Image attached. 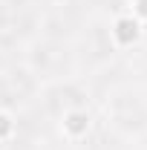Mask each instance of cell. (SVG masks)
<instances>
[{"instance_id":"1","label":"cell","mask_w":147,"mask_h":150,"mask_svg":"<svg viewBox=\"0 0 147 150\" xmlns=\"http://www.w3.org/2000/svg\"><path fill=\"white\" fill-rule=\"evenodd\" d=\"M139 72L147 75V52H141V55H139Z\"/></svg>"}]
</instances>
